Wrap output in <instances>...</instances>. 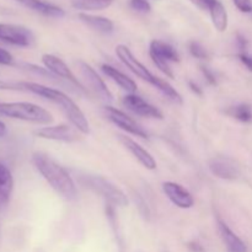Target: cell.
<instances>
[{"mask_svg": "<svg viewBox=\"0 0 252 252\" xmlns=\"http://www.w3.org/2000/svg\"><path fill=\"white\" fill-rule=\"evenodd\" d=\"M15 84H16V90L29 91V93L41 96L42 98H46V100L58 105L59 108L63 111L64 115L66 116L69 122L71 123V126H74L83 134H89L90 126H89L85 115L68 95L62 93L61 90H57V89L49 88V86L46 85H41V84L32 83V81H20V83Z\"/></svg>", "mask_w": 252, "mask_h": 252, "instance_id": "1", "label": "cell"}, {"mask_svg": "<svg viewBox=\"0 0 252 252\" xmlns=\"http://www.w3.org/2000/svg\"><path fill=\"white\" fill-rule=\"evenodd\" d=\"M32 162L49 186L66 201L76 198V186L69 172L43 153H34Z\"/></svg>", "mask_w": 252, "mask_h": 252, "instance_id": "2", "label": "cell"}, {"mask_svg": "<svg viewBox=\"0 0 252 252\" xmlns=\"http://www.w3.org/2000/svg\"><path fill=\"white\" fill-rule=\"evenodd\" d=\"M0 116L36 125H49L53 121L48 111L31 102H0Z\"/></svg>", "mask_w": 252, "mask_h": 252, "instance_id": "3", "label": "cell"}, {"mask_svg": "<svg viewBox=\"0 0 252 252\" xmlns=\"http://www.w3.org/2000/svg\"><path fill=\"white\" fill-rule=\"evenodd\" d=\"M80 182L85 187L90 189L95 193L100 194L105 198L108 203L116 207L128 206V198L125 192L118 189L115 184L110 180L105 179L103 176H96V175H85L80 177Z\"/></svg>", "mask_w": 252, "mask_h": 252, "instance_id": "4", "label": "cell"}, {"mask_svg": "<svg viewBox=\"0 0 252 252\" xmlns=\"http://www.w3.org/2000/svg\"><path fill=\"white\" fill-rule=\"evenodd\" d=\"M149 56L153 63L164 75L174 79V71L170 66V63L180 62V56L171 44L160 39H153L149 46Z\"/></svg>", "mask_w": 252, "mask_h": 252, "instance_id": "5", "label": "cell"}, {"mask_svg": "<svg viewBox=\"0 0 252 252\" xmlns=\"http://www.w3.org/2000/svg\"><path fill=\"white\" fill-rule=\"evenodd\" d=\"M116 54H117V57L120 58V61L122 62L134 75H137L138 78H140L142 80L149 83L150 85L154 86L155 89L158 88L161 78L154 75L142 62L138 61L134 57V54L132 53V51H130L127 46H125V44H118V46L116 47Z\"/></svg>", "mask_w": 252, "mask_h": 252, "instance_id": "6", "label": "cell"}, {"mask_svg": "<svg viewBox=\"0 0 252 252\" xmlns=\"http://www.w3.org/2000/svg\"><path fill=\"white\" fill-rule=\"evenodd\" d=\"M79 71H80V75L83 78L85 86L94 94L95 96H97L101 101L103 102H111L113 100V96L111 94V91L108 90L107 85L105 84V81L100 78L97 73L94 70V68L91 65H89L85 62H79Z\"/></svg>", "mask_w": 252, "mask_h": 252, "instance_id": "7", "label": "cell"}, {"mask_svg": "<svg viewBox=\"0 0 252 252\" xmlns=\"http://www.w3.org/2000/svg\"><path fill=\"white\" fill-rule=\"evenodd\" d=\"M33 39V33L26 27L0 22V41L11 46L30 47Z\"/></svg>", "mask_w": 252, "mask_h": 252, "instance_id": "8", "label": "cell"}, {"mask_svg": "<svg viewBox=\"0 0 252 252\" xmlns=\"http://www.w3.org/2000/svg\"><path fill=\"white\" fill-rule=\"evenodd\" d=\"M105 115L113 125H116L125 132L135 135V137L143 138V139H148V133L145 132L144 128L123 111L117 110L112 106H106Z\"/></svg>", "mask_w": 252, "mask_h": 252, "instance_id": "9", "label": "cell"}, {"mask_svg": "<svg viewBox=\"0 0 252 252\" xmlns=\"http://www.w3.org/2000/svg\"><path fill=\"white\" fill-rule=\"evenodd\" d=\"M42 63L44 64L46 69L48 71H51L53 75L59 76L61 79H64L68 83L75 85L79 90L84 91L85 90V86L80 83L78 78L73 74V71L69 69V66L66 65L65 62L62 61L61 58H58L57 56L53 54H43L42 56Z\"/></svg>", "mask_w": 252, "mask_h": 252, "instance_id": "10", "label": "cell"}, {"mask_svg": "<svg viewBox=\"0 0 252 252\" xmlns=\"http://www.w3.org/2000/svg\"><path fill=\"white\" fill-rule=\"evenodd\" d=\"M79 130L74 126L69 125H58L49 126V127H42L34 130V134L42 139L56 140V142L71 143L79 139Z\"/></svg>", "mask_w": 252, "mask_h": 252, "instance_id": "11", "label": "cell"}, {"mask_svg": "<svg viewBox=\"0 0 252 252\" xmlns=\"http://www.w3.org/2000/svg\"><path fill=\"white\" fill-rule=\"evenodd\" d=\"M122 102L125 105V107H127L134 115L142 116V117L155 118V120H162L164 118L162 112L159 108L155 107L154 105L149 103L143 97L135 95V94H128V95H126L123 97Z\"/></svg>", "mask_w": 252, "mask_h": 252, "instance_id": "12", "label": "cell"}, {"mask_svg": "<svg viewBox=\"0 0 252 252\" xmlns=\"http://www.w3.org/2000/svg\"><path fill=\"white\" fill-rule=\"evenodd\" d=\"M162 191L165 196L172 202L176 207L181 209L192 208L194 204V198L189 191H187L184 186L176 182L167 181L162 184Z\"/></svg>", "mask_w": 252, "mask_h": 252, "instance_id": "13", "label": "cell"}, {"mask_svg": "<svg viewBox=\"0 0 252 252\" xmlns=\"http://www.w3.org/2000/svg\"><path fill=\"white\" fill-rule=\"evenodd\" d=\"M121 143L126 147V149L129 150L130 154L148 170H155L157 169V161L153 158V155L150 154L148 150H145L142 145L138 144L135 140L130 139L127 135H118Z\"/></svg>", "mask_w": 252, "mask_h": 252, "instance_id": "14", "label": "cell"}, {"mask_svg": "<svg viewBox=\"0 0 252 252\" xmlns=\"http://www.w3.org/2000/svg\"><path fill=\"white\" fill-rule=\"evenodd\" d=\"M15 1L43 16L53 17V19H61L65 16V11L61 6L46 0H15Z\"/></svg>", "mask_w": 252, "mask_h": 252, "instance_id": "15", "label": "cell"}, {"mask_svg": "<svg viewBox=\"0 0 252 252\" xmlns=\"http://www.w3.org/2000/svg\"><path fill=\"white\" fill-rule=\"evenodd\" d=\"M209 170L214 176L223 180H235L239 176L238 166L231 160L214 158L209 161Z\"/></svg>", "mask_w": 252, "mask_h": 252, "instance_id": "16", "label": "cell"}, {"mask_svg": "<svg viewBox=\"0 0 252 252\" xmlns=\"http://www.w3.org/2000/svg\"><path fill=\"white\" fill-rule=\"evenodd\" d=\"M218 230L228 252H248L245 243L220 218H218Z\"/></svg>", "mask_w": 252, "mask_h": 252, "instance_id": "17", "label": "cell"}, {"mask_svg": "<svg viewBox=\"0 0 252 252\" xmlns=\"http://www.w3.org/2000/svg\"><path fill=\"white\" fill-rule=\"evenodd\" d=\"M101 70L103 71L106 76L111 79L112 81H115L121 89H123L125 91L129 94H134L137 91V84L134 80H132L130 78H128L126 74H123L122 71L117 70L115 66L108 65V64H102L101 66Z\"/></svg>", "mask_w": 252, "mask_h": 252, "instance_id": "18", "label": "cell"}, {"mask_svg": "<svg viewBox=\"0 0 252 252\" xmlns=\"http://www.w3.org/2000/svg\"><path fill=\"white\" fill-rule=\"evenodd\" d=\"M79 19L89 26L90 29H93L94 31H97L100 33L110 34L112 33L113 30H115V25L111 21L110 19L103 16H96V15L86 14V12H81L79 14Z\"/></svg>", "mask_w": 252, "mask_h": 252, "instance_id": "19", "label": "cell"}, {"mask_svg": "<svg viewBox=\"0 0 252 252\" xmlns=\"http://www.w3.org/2000/svg\"><path fill=\"white\" fill-rule=\"evenodd\" d=\"M14 189V179L5 165L0 164V211L9 204Z\"/></svg>", "mask_w": 252, "mask_h": 252, "instance_id": "20", "label": "cell"}, {"mask_svg": "<svg viewBox=\"0 0 252 252\" xmlns=\"http://www.w3.org/2000/svg\"><path fill=\"white\" fill-rule=\"evenodd\" d=\"M208 11L209 15H211L213 26L216 27L217 31H226V29H228V12H226L224 5L219 0H216L212 4V6L209 7Z\"/></svg>", "mask_w": 252, "mask_h": 252, "instance_id": "21", "label": "cell"}, {"mask_svg": "<svg viewBox=\"0 0 252 252\" xmlns=\"http://www.w3.org/2000/svg\"><path fill=\"white\" fill-rule=\"evenodd\" d=\"M115 0H70L71 6L81 11H98L107 9Z\"/></svg>", "mask_w": 252, "mask_h": 252, "instance_id": "22", "label": "cell"}, {"mask_svg": "<svg viewBox=\"0 0 252 252\" xmlns=\"http://www.w3.org/2000/svg\"><path fill=\"white\" fill-rule=\"evenodd\" d=\"M229 113H230L235 120L240 121V122L249 123L252 121V108L251 106L246 105V103L234 106V107L230 108Z\"/></svg>", "mask_w": 252, "mask_h": 252, "instance_id": "23", "label": "cell"}, {"mask_svg": "<svg viewBox=\"0 0 252 252\" xmlns=\"http://www.w3.org/2000/svg\"><path fill=\"white\" fill-rule=\"evenodd\" d=\"M189 53L192 54V57H194V58L197 59H207L208 58V52H207V49L204 48L203 46H202L199 42H191L189 46Z\"/></svg>", "mask_w": 252, "mask_h": 252, "instance_id": "24", "label": "cell"}, {"mask_svg": "<svg viewBox=\"0 0 252 252\" xmlns=\"http://www.w3.org/2000/svg\"><path fill=\"white\" fill-rule=\"evenodd\" d=\"M130 7L134 11L142 12V14H148L152 11V5L149 4L148 0H130Z\"/></svg>", "mask_w": 252, "mask_h": 252, "instance_id": "25", "label": "cell"}, {"mask_svg": "<svg viewBox=\"0 0 252 252\" xmlns=\"http://www.w3.org/2000/svg\"><path fill=\"white\" fill-rule=\"evenodd\" d=\"M239 11L244 14H252V0H233Z\"/></svg>", "mask_w": 252, "mask_h": 252, "instance_id": "26", "label": "cell"}, {"mask_svg": "<svg viewBox=\"0 0 252 252\" xmlns=\"http://www.w3.org/2000/svg\"><path fill=\"white\" fill-rule=\"evenodd\" d=\"M0 65H14V57L4 48H0Z\"/></svg>", "mask_w": 252, "mask_h": 252, "instance_id": "27", "label": "cell"}, {"mask_svg": "<svg viewBox=\"0 0 252 252\" xmlns=\"http://www.w3.org/2000/svg\"><path fill=\"white\" fill-rule=\"evenodd\" d=\"M201 70L202 73H203V75L206 76L207 81H208L211 85H216L217 79H216V75L213 74V71H212L209 68H207V66H201Z\"/></svg>", "mask_w": 252, "mask_h": 252, "instance_id": "28", "label": "cell"}, {"mask_svg": "<svg viewBox=\"0 0 252 252\" xmlns=\"http://www.w3.org/2000/svg\"><path fill=\"white\" fill-rule=\"evenodd\" d=\"M239 59L243 62V64L249 69V70L252 71V57L249 56L248 52H240V53H239Z\"/></svg>", "mask_w": 252, "mask_h": 252, "instance_id": "29", "label": "cell"}, {"mask_svg": "<svg viewBox=\"0 0 252 252\" xmlns=\"http://www.w3.org/2000/svg\"><path fill=\"white\" fill-rule=\"evenodd\" d=\"M189 1L193 5H196L197 7H199V9L209 10V7L212 6V4H213L216 0H189Z\"/></svg>", "mask_w": 252, "mask_h": 252, "instance_id": "30", "label": "cell"}, {"mask_svg": "<svg viewBox=\"0 0 252 252\" xmlns=\"http://www.w3.org/2000/svg\"><path fill=\"white\" fill-rule=\"evenodd\" d=\"M236 42H238V47L240 49V52H246V48H248V39L244 36H241V34H238Z\"/></svg>", "mask_w": 252, "mask_h": 252, "instance_id": "31", "label": "cell"}, {"mask_svg": "<svg viewBox=\"0 0 252 252\" xmlns=\"http://www.w3.org/2000/svg\"><path fill=\"white\" fill-rule=\"evenodd\" d=\"M0 90H16V84L6 83V81L0 80Z\"/></svg>", "mask_w": 252, "mask_h": 252, "instance_id": "32", "label": "cell"}, {"mask_svg": "<svg viewBox=\"0 0 252 252\" xmlns=\"http://www.w3.org/2000/svg\"><path fill=\"white\" fill-rule=\"evenodd\" d=\"M189 89H191L192 93H194V94H196V95H198V96H202V89L199 88V86L197 85V84L194 83V81L189 80Z\"/></svg>", "mask_w": 252, "mask_h": 252, "instance_id": "33", "label": "cell"}, {"mask_svg": "<svg viewBox=\"0 0 252 252\" xmlns=\"http://www.w3.org/2000/svg\"><path fill=\"white\" fill-rule=\"evenodd\" d=\"M189 249L194 252H203V248H202V246L197 243L189 244Z\"/></svg>", "mask_w": 252, "mask_h": 252, "instance_id": "34", "label": "cell"}, {"mask_svg": "<svg viewBox=\"0 0 252 252\" xmlns=\"http://www.w3.org/2000/svg\"><path fill=\"white\" fill-rule=\"evenodd\" d=\"M7 133V128H6V125H5L2 121H0V138L5 137Z\"/></svg>", "mask_w": 252, "mask_h": 252, "instance_id": "35", "label": "cell"}]
</instances>
